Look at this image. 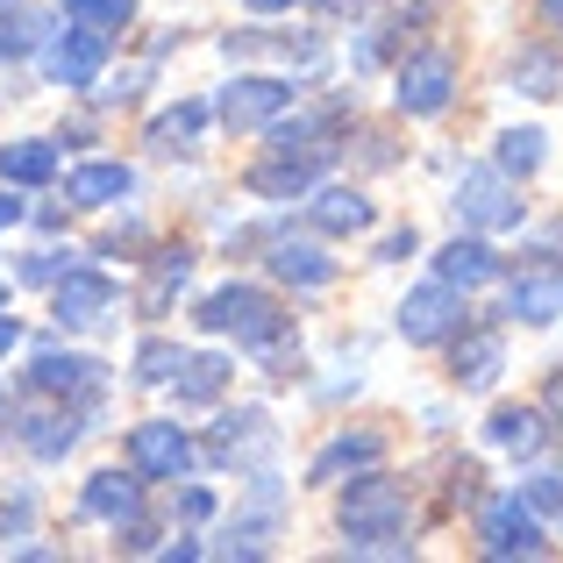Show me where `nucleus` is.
I'll use <instances>...</instances> for the list:
<instances>
[{
	"instance_id": "393cba45",
	"label": "nucleus",
	"mask_w": 563,
	"mask_h": 563,
	"mask_svg": "<svg viewBox=\"0 0 563 563\" xmlns=\"http://www.w3.org/2000/svg\"><path fill=\"white\" fill-rule=\"evenodd\" d=\"M485 442H493V450H514V456H536L542 450V413L536 407H499L493 421H485Z\"/></svg>"
},
{
	"instance_id": "4c0bfd02",
	"label": "nucleus",
	"mask_w": 563,
	"mask_h": 563,
	"mask_svg": "<svg viewBox=\"0 0 563 563\" xmlns=\"http://www.w3.org/2000/svg\"><path fill=\"white\" fill-rule=\"evenodd\" d=\"M14 343H22V321H14V314H8V307H0V357H8V350H14Z\"/></svg>"
},
{
	"instance_id": "c756f323",
	"label": "nucleus",
	"mask_w": 563,
	"mask_h": 563,
	"mask_svg": "<svg viewBox=\"0 0 563 563\" xmlns=\"http://www.w3.org/2000/svg\"><path fill=\"white\" fill-rule=\"evenodd\" d=\"M542 129H507V136H499V172H507V179H536L542 172Z\"/></svg>"
},
{
	"instance_id": "f704fd0d",
	"label": "nucleus",
	"mask_w": 563,
	"mask_h": 563,
	"mask_svg": "<svg viewBox=\"0 0 563 563\" xmlns=\"http://www.w3.org/2000/svg\"><path fill=\"white\" fill-rule=\"evenodd\" d=\"M29 521H36V499H14V507H0V536H29Z\"/></svg>"
},
{
	"instance_id": "9b49d317",
	"label": "nucleus",
	"mask_w": 563,
	"mask_h": 563,
	"mask_svg": "<svg viewBox=\"0 0 563 563\" xmlns=\"http://www.w3.org/2000/svg\"><path fill=\"white\" fill-rule=\"evenodd\" d=\"M29 393L86 399V393H100V364L79 357V350H36V357H29Z\"/></svg>"
},
{
	"instance_id": "6e6552de",
	"label": "nucleus",
	"mask_w": 563,
	"mask_h": 563,
	"mask_svg": "<svg viewBox=\"0 0 563 563\" xmlns=\"http://www.w3.org/2000/svg\"><path fill=\"white\" fill-rule=\"evenodd\" d=\"M456 221H471V229H521L514 179L507 172H464L456 179Z\"/></svg>"
},
{
	"instance_id": "423d86ee",
	"label": "nucleus",
	"mask_w": 563,
	"mask_h": 563,
	"mask_svg": "<svg viewBox=\"0 0 563 563\" xmlns=\"http://www.w3.org/2000/svg\"><path fill=\"white\" fill-rule=\"evenodd\" d=\"M114 300H122V286H114L108 272H86V264H71L65 278L51 286V314L57 329H86V321H108Z\"/></svg>"
},
{
	"instance_id": "412c9836",
	"label": "nucleus",
	"mask_w": 563,
	"mask_h": 563,
	"mask_svg": "<svg viewBox=\"0 0 563 563\" xmlns=\"http://www.w3.org/2000/svg\"><path fill=\"white\" fill-rule=\"evenodd\" d=\"M378 456H385V442L372 435V428H357V435H335L329 450H321L314 464H307V485H335L343 471H372Z\"/></svg>"
},
{
	"instance_id": "6ab92c4d",
	"label": "nucleus",
	"mask_w": 563,
	"mask_h": 563,
	"mask_svg": "<svg viewBox=\"0 0 563 563\" xmlns=\"http://www.w3.org/2000/svg\"><path fill=\"white\" fill-rule=\"evenodd\" d=\"M307 221H314L321 235H364L372 229V200H364L357 186H321L314 200H307Z\"/></svg>"
},
{
	"instance_id": "79ce46f5",
	"label": "nucleus",
	"mask_w": 563,
	"mask_h": 563,
	"mask_svg": "<svg viewBox=\"0 0 563 563\" xmlns=\"http://www.w3.org/2000/svg\"><path fill=\"white\" fill-rule=\"evenodd\" d=\"M550 413H556V421H563V372L550 378Z\"/></svg>"
},
{
	"instance_id": "0eeeda50",
	"label": "nucleus",
	"mask_w": 563,
	"mask_h": 563,
	"mask_svg": "<svg viewBox=\"0 0 563 563\" xmlns=\"http://www.w3.org/2000/svg\"><path fill=\"white\" fill-rule=\"evenodd\" d=\"M478 542H485V556H542V550H550V542H542L536 507H528L521 493H507V499H493V507H485Z\"/></svg>"
},
{
	"instance_id": "c9c22d12",
	"label": "nucleus",
	"mask_w": 563,
	"mask_h": 563,
	"mask_svg": "<svg viewBox=\"0 0 563 563\" xmlns=\"http://www.w3.org/2000/svg\"><path fill=\"white\" fill-rule=\"evenodd\" d=\"M413 250H421V235H413V229H399V235H385V250H378V257H385V264H399V257H413Z\"/></svg>"
},
{
	"instance_id": "bb28decb",
	"label": "nucleus",
	"mask_w": 563,
	"mask_h": 563,
	"mask_svg": "<svg viewBox=\"0 0 563 563\" xmlns=\"http://www.w3.org/2000/svg\"><path fill=\"white\" fill-rule=\"evenodd\" d=\"M36 43H43V14L22 8V0H8V8H0V65H22Z\"/></svg>"
},
{
	"instance_id": "20e7f679",
	"label": "nucleus",
	"mask_w": 563,
	"mask_h": 563,
	"mask_svg": "<svg viewBox=\"0 0 563 563\" xmlns=\"http://www.w3.org/2000/svg\"><path fill=\"white\" fill-rule=\"evenodd\" d=\"M100 65H108V29H57L51 51H43V71H51V86H65V93H86V86L100 79Z\"/></svg>"
},
{
	"instance_id": "2f4dec72",
	"label": "nucleus",
	"mask_w": 563,
	"mask_h": 563,
	"mask_svg": "<svg viewBox=\"0 0 563 563\" xmlns=\"http://www.w3.org/2000/svg\"><path fill=\"white\" fill-rule=\"evenodd\" d=\"M179 364H186V350H172V343H143V350H136V378H143V385L179 378Z\"/></svg>"
},
{
	"instance_id": "ea45409f",
	"label": "nucleus",
	"mask_w": 563,
	"mask_h": 563,
	"mask_svg": "<svg viewBox=\"0 0 563 563\" xmlns=\"http://www.w3.org/2000/svg\"><path fill=\"white\" fill-rule=\"evenodd\" d=\"M243 8H257V14H292L300 0H243Z\"/></svg>"
},
{
	"instance_id": "f03ea898",
	"label": "nucleus",
	"mask_w": 563,
	"mask_h": 563,
	"mask_svg": "<svg viewBox=\"0 0 563 563\" xmlns=\"http://www.w3.org/2000/svg\"><path fill=\"white\" fill-rule=\"evenodd\" d=\"M192 321H200L207 335H235V343H250V350L286 343V307H278L264 286H214L200 307H192Z\"/></svg>"
},
{
	"instance_id": "1a4fd4ad",
	"label": "nucleus",
	"mask_w": 563,
	"mask_h": 563,
	"mask_svg": "<svg viewBox=\"0 0 563 563\" xmlns=\"http://www.w3.org/2000/svg\"><path fill=\"white\" fill-rule=\"evenodd\" d=\"M186 464H192V435H186L179 421L129 428V471H136V478H179Z\"/></svg>"
},
{
	"instance_id": "7c9ffc66",
	"label": "nucleus",
	"mask_w": 563,
	"mask_h": 563,
	"mask_svg": "<svg viewBox=\"0 0 563 563\" xmlns=\"http://www.w3.org/2000/svg\"><path fill=\"white\" fill-rule=\"evenodd\" d=\"M71 22L86 29H129V14H136V0H65Z\"/></svg>"
},
{
	"instance_id": "c85d7f7f",
	"label": "nucleus",
	"mask_w": 563,
	"mask_h": 563,
	"mask_svg": "<svg viewBox=\"0 0 563 563\" xmlns=\"http://www.w3.org/2000/svg\"><path fill=\"white\" fill-rule=\"evenodd\" d=\"M514 86H521L528 100H556V93H563V57H556V51H521Z\"/></svg>"
},
{
	"instance_id": "cd10ccee",
	"label": "nucleus",
	"mask_w": 563,
	"mask_h": 563,
	"mask_svg": "<svg viewBox=\"0 0 563 563\" xmlns=\"http://www.w3.org/2000/svg\"><path fill=\"white\" fill-rule=\"evenodd\" d=\"M229 385V357H186L179 364V407H214Z\"/></svg>"
},
{
	"instance_id": "37998d69",
	"label": "nucleus",
	"mask_w": 563,
	"mask_h": 563,
	"mask_svg": "<svg viewBox=\"0 0 563 563\" xmlns=\"http://www.w3.org/2000/svg\"><path fill=\"white\" fill-rule=\"evenodd\" d=\"M329 8H357V0H329Z\"/></svg>"
},
{
	"instance_id": "a19ab883",
	"label": "nucleus",
	"mask_w": 563,
	"mask_h": 563,
	"mask_svg": "<svg viewBox=\"0 0 563 563\" xmlns=\"http://www.w3.org/2000/svg\"><path fill=\"white\" fill-rule=\"evenodd\" d=\"M542 29H556V36H563V0H542Z\"/></svg>"
},
{
	"instance_id": "39448f33",
	"label": "nucleus",
	"mask_w": 563,
	"mask_h": 563,
	"mask_svg": "<svg viewBox=\"0 0 563 563\" xmlns=\"http://www.w3.org/2000/svg\"><path fill=\"white\" fill-rule=\"evenodd\" d=\"M456 329H464V292L442 286V278H428L399 300V335L407 343H450Z\"/></svg>"
},
{
	"instance_id": "5701e85b",
	"label": "nucleus",
	"mask_w": 563,
	"mask_h": 563,
	"mask_svg": "<svg viewBox=\"0 0 563 563\" xmlns=\"http://www.w3.org/2000/svg\"><path fill=\"white\" fill-rule=\"evenodd\" d=\"M272 272L286 278V286L314 292V286H329V278H335V257L321 243H272Z\"/></svg>"
},
{
	"instance_id": "dca6fc26",
	"label": "nucleus",
	"mask_w": 563,
	"mask_h": 563,
	"mask_svg": "<svg viewBox=\"0 0 563 563\" xmlns=\"http://www.w3.org/2000/svg\"><path fill=\"white\" fill-rule=\"evenodd\" d=\"M321 165H329V157H292V151H272L257 172H250V192H264V200H300V192H314Z\"/></svg>"
},
{
	"instance_id": "2eb2a0df",
	"label": "nucleus",
	"mask_w": 563,
	"mask_h": 563,
	"mask_svg": "<svg viewBox=\"0 0 563 563\" xmlns=\"http://www.w3.org/2000/svg\"><path fill=\"white\" fill-rule=\"evenodd\" d=\"M129 192H136V172L114 165V157H93V165L65 172V200L71 207H114V200H129Z\"/></svg>"
},
{
	"instance_id": "72a5a7b5",
	"label": "nucleus",
	"mask_w": 563,
	"mask_h": 563,
	"mask_svg": "<svg viewBox=\"0 0 563 563\" xmlns=\"http://www.w3.org/2000/svg\"><path fill=\"white\" fill-rule=\"evenodd\" d=\"M65 272H71V250H36V257L22 264V286H57Z\"/></svg>"
},
{
	"instance_id": "f3484780",
	"label": "nucleus",
	"mask_w": 563,
	"mask_h": 563,
	"mask_svg": "<svg viewBox=\"0 0 563 563\" xmlns=\"http://www.w3.org/2000/svg\"><path fill=\"white\" fill-rule=\"evenodd\" d=\"M450 364H456V385H471V393H485L499 372H507V343H499L493 329H456V350H450Z\"/></svg>"
},
{
	"instance_id": "aec40b11",
	"label": "nucleus",
	"mask_w": 563,
	"mask_h": 563,
	"mask_svg": "<svg viewBox=\"0 0 563 563\" xmlns=\"http://www.w3.org/2000/svg\"><path fill=\"white\" fill-rule=\"evenodd\" d=\"M435 278H442V286H456V292H471V286H493V278H499V257H493V243H478V235H456V243L435 257Z\"/></svg>"
},
{
	"instance_id": "ddd939ff",
	"label": "nucleus",
	"mask_w": 563,
	"mask_h": 563,
	"mask_svg": "<svg viewBox=\"0 0 563 563\" xmlns=\"http://www.w3.org/2000/svg\"><path fill=\"white\" fill-rule=\"evenodd\" d=\"M272 442H278L272 421H264L257 407H243V413H221L207 456H214V464H264V456H272Z\"/></svg>"
},
{
	"instance_id": "4be33fe9",
	"label": "nucleus",
	"mask_w": 563,
	"mask_h": 563,
	"mask_svg": "<svg viewBox=\"0 0 563 563\" xmlns=\"http://www.w3.org/2000/svg\"><path fill=\"white\" fill-rule=\"evenodd\" d=\"M57 179V143L51 136H22L0 151V186H51Z\"/></svg>"
},
{
	"instance_id": "4468645a",
	"label": "nucleus",
	"mask_w": 563,
	"mask_h": 563,
	"mask_svg": "<svg viewBox=\"0 0 563 563\" xmlns=\"http://www.w3.org/2000/svg\"><path fill=\"white\" fill-rule=\"evenodd\" d=\"M0 435H14L29 456H43V464H57V456L79 442V413L57 407V413H14V428H0Z\"/></svg>"
},
{
	"instance_id": "c03bdc74",
	"label": "nucleus",
	"mask_w": 563,
	"mask_h": 563,
	"mask_svg": "<svg viewBox=\"0 0 563 563\" xmlns=\"http://www.w3.org/2000/svg\"><path fill=\"white\" fill-rule=\"evenodd\" d=\"M0 307H8V286H0Z\"/></svg>"
},
{
	"instance_id": "7ed1b4c3",
	"label": "nucleus",
	"mask_w": 563,
	"mask_h": 563,
	"mask_svg": "<svg viewBox=\"0 0 563 563\" xmlns=\"http://www.w3.org/2000/svg\"><path fill=\"white\" fill-rule=\"evenodd\" d=\"M393 100H399V114H413V122L442 114V108L456 100V57H450V51H413V57H399Z\"/></svg>"
},
{
	"instance_id": "a878e982",
	"label": "nucleus",
	"mask_w": 563,
	"mask_h": 563,
	"mask_svg": "<svg viewBox=\"0 0 563 563\" xmlns=\"http://www.w3.org/2000/svg\"><path fill=\"white\" fill-rule=\"evenodd\" d=\"M207 100H179V108H165L151 122V151H192V143H200V129H207Z\"/></svg>"
},
{
	"instance_id": "58836bf2",
	"label": "nucleus",
	"mask_w": 563,
	"mask_h": 563,
	"mask_svg": "<svg viewBox=\"0 0 563 563\" xmlns=\"http://www.w3.org/2000/svg\"><path fill=\"white\" fill-rule=\"evenodd\" d=\"M22 214H29V200H14V192H0V229H14Z\"/></svg>"
},
{
	"instance_id": "e433bc0d",
	"label": "nucleus",
	"mask_w": 563,
	"mask_h": 563,
	"mask_svg": "<svg viewBox=\"0 0 563 563\" xmlns=\"http://www.w3.org/2000/svg\"><path fill=\"white\" fill-rule=\"evenodd\" d=\"M179 514H186V521H207V514H214V493H200V485H192V493L179 499Z\"/></svg>"
},
{
	"instance_id": "9d476101",
	"label": "nucleus",
	"mask_w": 563,
	"mask_h": 563,
	"mask_svg": "<svg viewBox=\"0 0 563 563\" xmlns=\"http://www.w3.org/2000/svg\"><path fill=\"white\" fill-rule=\"evenodd\" d=\"M286 108H292L286 79H235V86H221V100H214V114L229 129H272Z\"/></svg>"
},
{
	"instance_id": "b1692460",
	"label": "nucleus",
	"mask_w": 563,
	"mask_h": 563,
	"mask_svg": "<svg viewBox=\"0 0 563 563\" xmlns=\"http://www.w3.org/2000/svg\"><path fill=\"white\" fill-rule=\"evenodd\" d=\"M186 278H192V250H186V243H179V250H157V257H151V278H143V314L157 321Z\"/></svg>"
},
{
	"instance_id": "473e14b6",
	"label": "nucleus",
	"mask_w": 563,
	"mask_h": 563,
	"mask_svg": "<svg viewBox=\"0 0 563 563\" xmlns=\"http://www.w3.org/2000/svg\"><path fill=\"white\" fill-rule=\"evenodd\" d=\"M521 499L536 514H563V471H536V478L521 485Z\"/></svg>"
},
{
	"instance_id": "f8f14e48",
	"label": "nucleus",
	"mask_w": 563,
	"mask_h": 563,
	"mask_svg": "<svg viewBox=\"0 0 563 563\" xmlns=\"http://www.w3.org/2000/svg\"><path fill=\"white\" fill-rule=\"evenodd\" d=\"M507 314L528 321V329L563 321V264H528V272L507 286Z\"/></svg>"
},
{
	"instance_id": "f257e3e1",
	"label": "nucleus",
	"mask_w": 563,
	"mask_h": 563,
	"mask_svg": "<svg viewBox=\"0 0 563 563\" xmlns=\"http://www.w3.org/2000/svg\"><path fill=\"white\" fill-rule=\"evenodd\" d=\"M335 521H343L350 550L357 556H399L407 550V485L378 478V471H364V478H350V493L335 499Z\"/></svg>"
},
{
	"instance_id": "a211bd4d",
	"label": "nucleus",
	"mask_w": 563,
	"mask_h": 563,
	"mask_svg": "<svg viewBox=\"0 0 563 563\" xmlns=\"http://www.w3.org/2000/svg\"><path fill=\"white\" fill-rule=\"evenodd\" d=\"M79 514L86 521H129V514H143V478L136 471H100L79 493Z\"/></svg>"
}]
</instances>
